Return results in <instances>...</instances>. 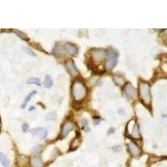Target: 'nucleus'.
<instances>
[{
    "instance_id": "f257e3e1",
    "label": "nucleus",
    "mask_w": 167,
    "mask_h": 167,
    "mask_svg": "<svg viewBox=\"0 0 167 167\" xmlns=\"http://www.w3.org/2000/svg\"><path fill=\"white\" fill-rule=\"evenodd\" d=\"M72 97L75 101L83 100L87 95V88L81 80H75L71 86Z\"/></svg>"
},
{
    "instance_id": "f03ea898",
    "label": "nucleus",
    "mask_w": 167,
    "mask_h": 167,
    "mask_svg": "<svg viewBox=\"0 0 167 167\" xmlns=\"http://www.w3.org/2000/svg\"><path fill=\"white\" fill-rule=\"evenodd\" d=\"M139 96L140 100L145 105H150L151 103V86L145 81H140L139 84Z\"/></svg>"
},
{
    "instance_id": "7ed1b4c3",
    "label": "nucleus",
    "mask_w": 167,
    "mask_h": 167,
    "mask_svg": "<svg viewBox=\"0 0 167 167\" xmlns=\"http://www.w3.org/2000/svg\"><path fill=\"white\" fill-rule=\"evenodd\" d=\"M118 59V53L115 50L110 49L107 52V57H106V62L104 64V68L107 71L112 70L117 64Z\"/></svg>"
},
{
    "instance_id": "20e7f679",
    "label": "nucleus",
    "mask_w": 167,
    "mask_h": 167,
    "mask_svg": "<svg viewBox=\"0 0 167 167\" xmlns=\"http://www.w3.org/2000/svg\"><path fill=\"white\" fill-rule=\"evenodd\" d=\"M90 57L93 61L100 63L106 59L107 52L103 48H94L90 51Z\"/></svg>"
},
{
    "instance_id": "39448f33",
    "label": "nucleus",
    "mask_w": 167,
    "mask_h": 167,
    "mask_svg": "<svg viewBox=\"0 0 167 167\" xmlns=\"http://www.w3.org/2000/svg\"><path fill=\"white\" fill-rule=\"evenodd\" d=\"M127 148L130 155L133 157V158H138L141 155V149L134 142V141H130L127 144Z\"/></svg>"
},
{
    "instance_id": "423d86ee",
    "label": "nucleus",
    "mask_w": 167,
    "mask_h": 167,
    "mask_svg": "<svg viewBox=\"0 0 167 167\" xmlns=\"http://www.w3.org/2000/svg\"><path fill=\"white\" fill-rule=\"evenodd\" d=\"M123 90H124V93L125 94V95L127 96L129 99H134L137 96V90L130 83L125 84L124 85Z\"/></svg>"
},
{
    "instance_id": "0eeeda50",
    "label": "nucleus",
    "mask_w": 167,
    "mask_h": 167,
    "mask_svg": "<svg viewBox=\"0 0 167 167\" xmlns=\"http://www.w3.org/2000/svg\"><path fill=\"white\" fill-rule=\"evenodd\" d=\"M65 68L67 70V71L69 72V74L71 75L72 77H76L79 75V71L77 70V68L75 67V64L74 63V61L71 59H69L65 62Z\"/></svg>"
},
{
    "instance_id": "6e6552de",
    "label": "nucleus",
    "mask_w": 167,
    "mask_h": 167,
    "mask_svg": "<svg viewBox=\"0 0 167 167\" xmlns=\"http://www.w3.org/2000/svg\"><path fill=\"white\" fill-rule=\"evenodd\" d=\"M30 133L33 136H38L40 139L44 140L48 135V130H47V129L43 127L33 128V130H30Z\"/></svg>"
},
{
    "instance_id": "1a4fd4ad",
    "label": "nucleus",
    "mask_w": 167,
    "mask_h": 167,
    "mask_svg": "<svg viewBox=\"0 0 167 167\" xmlns=\"http://www.w3.org/2000/svg\"><path fill=\"white\" fill-rule=\"evenodd\" d=\"M74 123L70 120L64 122L63 126H62V130H61V137H66L69 135V133L74 129Z\"/></svg>"
},
{
    "instance_id": "9d476101",
    "label": "nucleus",
    "mask_w": 167,
    "mask_h": 167,
    "mask_svg": "<svg viewBox=\"0 0 167 167\" xmlns=\"http://www.w3.org/2000/svg\"><path fill=\"white\" fill-rule=\"evenodd\" d=\"M64 50L67 54L71 56H76L78 54V48L77 47L70 43H66L64 44Z\"/></svg>"
},
{
    "instance_id": "9b49d317",
    "label": "nucleus",
    "mask_w": 167,
    "mask_h": 167,
    "mask_svg": "<svg viewBox=\"0 0 167 167\" xmlns=\"http://www.w3.org/2000/svg\"><path fill=\"white\" fill-rule=\"evenodd\" d=\"M130 136L135 140H138L140 138V126H139V124L137 121H135L134 123V125L132 127L131 130V132H130Z\"/></svg>"
},
{
    "instance_id": "f8f14e48",
    "label": "nucleus",
    "mask_w": 167,
    "mask_h": 167,
    "mask_svg": "<svg viewBox=\"0 0 167 167\" xmlns=\"http://www.w3.org/2000/svg\"><path fill=\"white\" fill-rule=\"evenodd\" d=\"M29 165L31 167H44V162L40 156H33L29 160Z\"/></svg>"
},
{
    "instance_id": "ddd939ff",
    "label": "nucleus",
    "mask_w": 167,
    "mask_h": 167,
    "mask_svg": "<svg viewBox=\"0 0 167 167\" xmlns=\"http://www.w3.org/2000/svg\"><path fill=\"white\" fill-rule=\"evenodd\" d=\"M29 163V160L25 155H19L17 158V165L19 167H26Z\"/></svg>"
},
{
    "instance_id": "4468645a",
    "label": "nucleus",
    "mask_w": 167,
    "mask_h": 167,
    "mask_svg": "<svg viewBox=\"0 0 167 167\" xmlns=\"http://www.w3.org/2000/svg\"><path fill=\"white\" fill-rule=\"evenodd\" d=\"M113 81H114V83H115L116 85H118V86H123V85H125V79H124L121 75H119V74L113 76Z\"/></svg>"
},
{
    "instance_id": "2eb2a0df",
    "label": "nucleus",
    "mask_w": 167,
    "mask_h": 167,
    "mask_svg": "<svg viewBox=\"0 0 167 167\" xmlns=\"http://www.w3.org/2000/svg\"><path fill=\"white\" fill-rule=\"evenodd\" d=\"M36 94H37V92H36L35 90H33V91H32L31 93H29L28 95L26 96V97L24 98V102H23L22 105H21V109H24V108L26 107L27 104L29 103V102L30 101V100L33 98V96L34 95H36Z\"/></svg>"
},
{
    "instance_id": "dca6fc26",
    "label": "nucleus",
    "mask_w": 167,
    "mask_h": 167,
    "mask_svg": "<svg viewBox=\"0 0 167 167\" xmlns=\"http://www.w3.org/2000/svg\"><path fill=\"white\" fill-rule=\"evenodd\" d=\"M53 53H54V55L55 56H57V57L62 56L64 53V48H61V46H60L59 44H57L55 46L54 49H53Z\"/></svg>"
},
{
    "instance_id": "f3484780",
    "label": "nucleus",
    "mask_w": 167,
    "mask_h": 167,
    "mask_svg": "<svg viewBox=\"0 0 167 167\" xmlns=\"http://www.w3.org/2000/svg\"><path fill=\"white\" fill-rule=\"evenodd\" d=\"M0 162L4 167H8L10 165V161L8 159V157L2 152H0Z\"/></svg>"
},
{
    "instance_id": "a211bd4d",
    "label": "nucleus",
    "mask_w": 167,
    "mask_h": 167,
    "mask_svg": "<svg viewBox=\"0 0 167 167\" xmlns=\"http://www.w3.org/2000/svg\"><path fill=\"white\" fill-rule=\"evenodd\" d=\"M21 49H22V51L24 52L25 54H27L28 55L31 56V57H36V54L33 51L31 48H29V47H27V46H22L21 47Z\"/></svg>"
},
{
    "instance_id": "6ab92c4d",
    "label": "nucleus",
    "mask_w": 167,
    "mask_h": 167,
    "mask_svg": "<svg viewBox=\"0 0 167 167\" xmlns=\"http://www.w3.org/2000/svg\"><path fill=\"white\" fill-rule=\"evenodd\" d=\"M13 32L18 37H19V38L22 39V40H25V41H29V37H28L24 33L21 32V31H19V30H17V29H13Z\"/></svg>"
},
{
    "instance_id": "aec40b11",
    "label": "nucleus",
    "mask_w": 167,
    "mask_h": 167,
    "mask_svg": "<svg viewBox=\"0 0 167 167\" xmlns=\"http://www.w3.org/2000/svg\"><path fill=\"white\" fill-rule=\"evenodd\" d=\"M44 87L47 88V89L51 88V86L53 85V80H52L51 77L49 75H46L45 76V79H44Z\"/></svg>"
},
{
    "instance_id": "412c9836",
    "label": "nucleus",
    "mask_w": 167,
    "mask_h": 167,
    "mask_svg": "<svg viewBox=\"0 0 167 167\" xmlns=\"http://www.w3.org/2000/svg\"><path fill=\"white\" fill-rule=\"evenodd\" d=\"M80 140L79 138H74V140L72 141L71 143V146H70V149H71L72 151H74V150H76L79 146H80Z\"/></svg>"
},
{
    "instance_id": "4be33fe9",
    "label": "nucleus",
    "mask_w": 167,
    "mask_h": 167,
    "mask_svg": "<svg viewBox=\"0 0 167 167\" xmlns=\"http://www.w3.org/2000/svg\"><path fill=\"white\" fill-rule=\"evenodd\" d=\"M28 84H29V85H39V86L41 85V82H40V79L34 78V77L29 79V80H28Z\"/></svg>"
},
{
    "instance_id": "5701e85b",
    "label": "nucleus",
    "mask_w": 167,
    "mask_h": 167,
    "mask_svg": "<svg viewBox=\"0 0 167 167\" xmlns=\"http://www.w3.org/2000/svg\"><path fill=\"white\" fill-rule=\"evenodd\" d=\"M81 125H82V129L85 131V132H89L90 129L88 125V121L86 119H81Z\"/></svg>"
},
{
    "instance_id": "b1692460",
    "label": "nucleus",
    "mask_w": 167,
    "mask_h": 167,
    "mask_svg": "<svg viewBox=\"0 0 167 167\" xmlns=\"http://www.w3.org/2000/svg\"><path fill=\"white\" fill-rule=\"evenodd\" d=\"M41 151H42V145H37L34 147H33L30 152L33 155H36V154H39L40 152H41Z\"/></svg>"
},
{
    "instance_id": "393cba45",
    "label": "nucleus",
    "mask_w": 167,
    "mask_h": 167,
    "mask_svg": "<svg viewBox=\"0 0 167 167\" xmlns=\"http://www.w3.org/2000/svg\"><path fill=\"white\" fill-rule=\"evenodd\" d=\"M57 118V114L55 112H50L48 113L45 116V119L47 120H55Z\"/></svg>"
},
{
    "instance_id": "a878e982",
    "label": "nucleus",
    "mask_w": 167,
    "mask_h": 167,
    "mask_svg": "<svg viewBox=\"0 0 167 167\" xmlns=\"http://www.w3.org/2000/svg\"><path fill=\"white\" fill-rule=\"evenodd\" d=\"M28 129H29L28 124H26V123L23 124V125H22V130H23V131H24V132H27V131H28Z\"/></svg>"
},
{
    "instance_id": "bb28decb",
    "label": "nucleus",
    "mask_w": 167,
    "mask_h": 167,
    "mask_svg": "<svg viewBox=\"0 0 167 167\" xmlns=\"http://www.w3.org/2000/svg\"><path fill=\"white\" fill-rule=\"evenodd\" d=\"M113 133H115V128H110L109 129V130H108V132H107V135H111V134H113Z\"/></svg>"
},
{
    "instance_id": "cd10ccee",
    "label": "nucleus",
    "mask_w": 167,
    "mask_h": 167,
    "mask_svg": "<svg viewBox=\"0 0 167 167\" xmlns=\"http://www.w3.org/2000/svg\"><path fill=\"white\" fill-rule=\"evenodd\" d=\"M96 85H99V86L102 85V81H100V80L97 81V82H96Z\"/></svg>"
},
{
    "instance_id": "c85d7f7f",
    "label": "nucleus",
    "mask_w": 167,
    "mask_h": 167,
    "mask_svg": "<svg viewBox=\"0 0 167 167\" xmlns=\"http://www.w3.org/2000/svg\"><path fill=\"white\" fill-rule=\"evenodd\" d=\"M32 110H34V107H33V106H31V107L29 108V111H31Z\"/></svg>"
},
{
    "instance_id": "c756f323",
    "label": "nucleus",
    "mask_w": 167,
    "mask_h": 167,
    "mask_svg": "<svg viewBox=\"0 0 167 167\" xmlns=\"http://www.w3.org/2000/svg\"><path fill=\"white\" fill-rule=\"evenodd\" d=\"M0 33H1V29H0Z\"/></svg>"
}]
</instances>
